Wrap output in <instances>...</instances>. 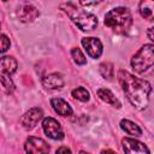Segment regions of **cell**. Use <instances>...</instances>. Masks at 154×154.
Masks as SVG:
<instances>
[{
  "label": "cell",
  "mask_w": 154,
  "mask_h": 154,
  "mask_svg": "<svg viewBox=\"0 0 154 154\" xmlns=\"http://www.w3.org/2000/svg\"><path fill=\"white\" fill-rule=\"evenodd\" d=\"M117 77L130 103L137 109L147 108L149 103V95L152 93L150 83L125 70H119Z\"/></svg>",
  "instance_id": "1"
},
{
  "label": "cell",
  "mask_w": 154,
  "mask_h": 154,
  "mask_svg": "<svg viewBox=\"0 0 154 154\" xmlns=\"http://www.w3.org/2000/svg\"><path fill=\"white\" fill-rule=\"evenodd\" d=\"M103 23L117 34L126 32L132 25V16L128 7L118 6L109 10L105 14Z\"/></svg>",
  "instance_id": "2"
},
{
  "label": "cell",
  "mask_w": 154,
  "mask_h": 154,
  "mask_svg": "<svg viewBox=\"0 0 154 154\" xmlns=\"http://www.w3.org/2000/svg\"><path fill=\"white\" fill-rule=\"evenodd\" d=\"M60 7L82 31H91L97 25V17L90 12L77 8L73 4H61Z\"/></svg>",
  "instance_id": "3"
},
{
  "label": "cell",
  "mask_w": 154,
  "mask_h": 154,
  "mask_svg": "<svg viewBox=\"0 0 154 154\" xmlns=\"http://www.w3.org/2000/svg\"><path fill=\"white\" fill-rule=\"evenodd\" d=\"M131 67L137 73H143L154 64V46L152 43L143 45L131 58Z\"/></svg>",
  "instance_id": "4"
},
{
  "label": "cell",
  "mask_w": 154,
  "mask_h": 154,
  "mask_svg": "<svg viewBox=\"0 0 154 154\" xmlns=\"http://www.w3.org/2000/svg\"><path fill=\"white\" fill-rule=\"evenodd\" d=\"M18 63L13 57L5 55L0 58V83L7 94H12L16 85L12 81V75L17 71Z\"/></svg>",
  "instance_id": "5"
},
{
  "label": "cell",
  "mask_w": 154,
  "mask_h": 154,
  "mask_svg": "<svg viewBox=\"0 0 154 154\" xmlns=\"http://www.w3.org/2000/svg\"><path fill=\"white\" fill-rule=\"evenodd\" d=\"M42 128L46 136H48L54 141H60L65 137L60 123L52 117H46L42 119Z\"/></svg>",
  "instance_id": "6"
},
{
  "label": "cell",
  "mask_w": 154,
  "mask_h": 154,
  "mask_svg": "<svg viewBox=\"0 0 154 154\" xmlns=\"http://www.w3.org/2000/svg\"><path fill=\"white\" fill-rule=\"evenodd\" d=\"M24 149L26 154H49V146L47 142L35 136L28 137L24 143Z\"/></svg>",
  "instance_id": "7"
},
{
  "label": "cell",
  "mask_w": 154,
  "mask_h": 154,
  "mask_svg": "<svg viewBox=\"0 0 154 154\" xmlns=\"http://www.w3.org/2000/svg\"><path fill=\"white\" fill-rule=\"evenodd\" d=\"M43 119V111L40 107H31L28 109L20 118V124L25 130H31L36 126V124Z\"/></svg>",
  "instance_id": "8"
},
{
  "label": "cell",
  "mask_w": 154,
  "mask_h": 154,
  "mask_svg": "<svg viewBox=\"0 0 154 154\" xmlns=\"http://www.w3.org/2000/svg\"><path fill=\"white\" fill-rule=\"evenodd\" d=\"M122 146H123V150L125 154H150L148 147L132 137H125L122 140Z\"/></svg>",
  "instance_id": "9"
},
{
  "label": "cell",
  "mask_w": 154,
  "mask_h": 154,
  "mask_svg": "<svg viewBox=\"0 0 154 154\" xmlns=\"http://www.w3.org/2000/svg\"><path fill=\"white\" fill-rule=\"evenodd\" d=\"M83 48L85 49L87 54L93 59H99L103 52L102 42L97 37H83L81 41Z\"/></svg>",
  "instance_id": "10"
},
{
  "label": "cell",
  "mask_w": 154,
  "mask_h": 154,
  "mask_svg": "<svg viewBox=\"0 0 154 154\" xmlns=\"http://www.w3.org/2000/svg\"><path fill=\"white\" fill-rule=\"evenodd\" d=\"M17 14H18V18L20 22L31 23L40 16V11L31 4H24L19 7Z\"/></svg>",
  "instance_id": "11"
},
{
  "label": "cell",
  "mask_w": 154,
  "mask_h": 154,
  "mask_svg": "<svg viewBox=\"0 0 154 154\" xmlns=\"http://www.w3.org/2000/svg\"><path fill=\"white\" fill-rule=\"evenodd\" d=\"M42 84L47 89H61L65 84L64 78L60 73L58 72H52L48 73L42 78Z\"/></svg>",
  "instance_id": "12"
},
{
  "label": "cell",
  "mask_w": 154,
  "mask_h": 154,
  "mask_svg": "<svg viewBox=\"0 0 154 154\" xmlns=\"http://www.w3.org/2000/svg\"><path fill=\"white\" fill-rule=\"evenodd\" d=\"M51 105L55 113H58L61 117H69L72 114V107L67 101H65L61 97H53L51 99Z\"/></svg>",
  "instance_id": "13"
},
{
  "label": "cell",
  "mask_w": 154,
  "mask_h": 154,
  "mask_svg": "<svg viewBox=\"0 0 154 154\" xmlns=\"http://www.w3.org/2000/svg\"><path fill=\"white\" fill-rule=\"evenodd\" d=\"M96 93H97V96H99L103 102L109 103L111 106H113V107H116V108H120V107H122L120 101L116 97V95H114L109 89H107V88H100V89H97Z\"/></svg>",
  "instance_id": "14"
},
{
  "label": "cell",
  "mask_w": 154,
  "mask_h": 154,
  "mask_svg": "<svg viewBox=\"0 0 154 154\" xmlns=\"http://www.w3.org/2000/svg\"><path fill=\"white\" fill-rule=\"evenodd\" d=\"M120 128H122L123 131H125L130 136L138 137V136L142 135V129L136 123H134L129 119H122L120 120Z\"/></svg>",
  "instance_id": "15"
},
{
  "label": "cell",
  "mask_w": 154,
  "mask_h": 154,
  "mask_svg": "<svg viewBox=\"0 0 154 154\" xmlns=\"http://www.w3.org/2000/svg\"><path fill=\"white\" fill-rule=\"evenodd\" d=\"M99 71H100L101 76H102L105 79H107V81H112L113 77H114V67H113V64H112V63L106 61V63L100 64Z\"/></svg>",
  "instance_id": "16"
},
{
  "label": "cell",
  "mask_w": 154,
  "mask_h": 154,
  "mask_svg": "<svg viewBox=\"0 0 154 154\" xmlns=\"http://www.w3.org/2000/svg\"><path fill=\"white\" fill-rule=\"evenodd\" d=\"M71 95H72L73 99L78 100L81 102H87L90 99V94H89V91L84 87H77V88H75L71 91Z\"/></svg>",
  "instance_id": "17"
},
{
  "label": "cell",
  "mask_w": 154,
  "mask_h": 154,
  "mask_svg": "<svg viewBox=\"0 0 154 154\" xmlns=\"http://www.w3.org/2000/svg\"><path fill=\"white\" fill-rule=\"evenodd\" d=\"M153 1H141L140 2V13L143 18H150L153 14Z\"/></svg>",
  "instance_id": "18"
},
{
  "label": "cell",
  "mask_w": 154,
  "mask_h": 154,
  "mask_svg": "<svg viewBox=\"0 0 154 154\" xmlns=\"http://www.w3.org/2000/svg\"><path fill=\"white\" fill-rule=\"evenodd\" d=\"M71 57H72L73 61L77 65H85L87 64V58H85V55L82 53V51L78 47H73L71 49Z\"/></svg>",
  "instance_id": "19"
},
{
  "label": "cell",
  "mask_w": 154,
  "mask_h": 154,
  "mask_svg": "<svg viewBox=\"0 0 154 154\" xmlns=\"http://www.w3.org/2000/svg\"><path fill=\"white\" fill-rule=\"evenodd\" d=\"M10 46H11V41H10L8 36L5 34H1L0 35V54L7 52Z\"/></svg>",
  "instance_id": "20"
},
{
  "label": "cell",
  "mask_w": 154,
  "mask_h": 154,
  "mask_svg": "<svg viewBox=\"0 0 154 154\" xmlns=\"http://www.w3.org/2000/svg\"><path fill=\"white\" fill-rule=\"evenodd\" d=\"M55 154H72V152H71V149H70L69 147L61 146V147H59V148L57 149Z\"/></svg>",
  "instance_id": "21"
},
{
  "label": "cell",
  "mask_w": 154,
  "mask_h": 154,
  "mask_svg": "<svg viewBox=\"0 0 154 154\" xmlns=\"http://www.w3.org/2000/svg\"><path fill=\"white\" fill-rule=\"evenodd\" d=\"M147 35H148V38H149L150 41H153V40H154V37H153V28H152V26H150V28H148Z\"/></svg>",
  "instance_id": "22"
},
{
  "label": "cell",
  "mask_w": 154,
  "mask_h": 154,
  "mask_svg": "<svg viewBox=\"0 0 154 154\" xmlns=\"http://www.w3.org/2000/svg\"><path fill=\"white\" fill-rule=\"evenodd\" d=\"M79 4H81V5H83V6H93V5H97V2H96V1H94V2H88V1H87V2H84V1H81Z\"/></svg>",
  "instance_id": "23"
},
{
  "label": "cell",
  "mask_w": 154,
  "mask_h": 154,
  "mask_svg": "<svg viewBox=\"0 0 154 154\" xmlns=\"http://www.w3.org/2000/svg\"><path fill=\"white\" fill-rule=\"evenodd\" d=\"M101 154H117V153L113 152L112 149H103V150L101 152Z\"/></svg>",
  "instance_id": "24"
},
{
  "label": "cell",
  "mask_w": 154,
  "mask_h": 154,
  "mask_svg": "<svg viewBox=\"0 0 154 154\" xmlns=\"http://www.w3.org/2000/svg\"><path fill=\"white\" fill-rule=\"evenodd\" d=\"M79 154H89V153H87V152H84V150H81Z\"/></svg>",
  "instance_id": "25"
},
{
  "label": "cell",
  "mask_w": 154,
  "mask_h": 154,
  "mask_svg": "<svg viewBox=\"0 0 154 154\" xmlns=\"http://www.w3.org/2000/svg\"><path fill=\"white\" fill-rule=\"evenodd\" d=\"M0 26H1V24H0Z\"/></svg>",
  "instance_id": "26"
}]
</instances>
